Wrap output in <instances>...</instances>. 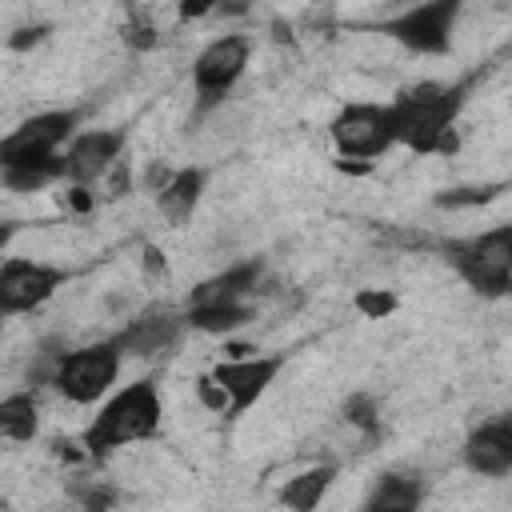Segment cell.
Instances as JSON below:
<instances>
[{"mask_svg": "<svg viewBox=\"0 0 512 512\" xmlns=\"http://www.w3.org/2000/svg\"><path fill=\"white\" fill-rule=\"evenodd\" d=\"M156 432H160V392H156L152 380H136V384H124L92 416L80 444H84L88 456H104V452H116L124 444L152 440Z\"/></svg>", "mask_w": 512, "mask_h": 512, "instance_id": "cell-2", "label": "cell"}, {"mask_svg": "<svg viewBox=\"0 0 512 512\" xmlns=\"http://www.w3.org/2000/svg\"><path fill=\"white\" fill-rule=\"evenodd\" d=\"M256 280H260V264L256 260L232 264L228 272H220V276L204 280L200 288H192L184 320L192 328H204V332H232V328H240L252 316L248 296L256 292Z\"/></svg>", "mask_w": 512, "mask_h": 512, "instance_id": "cell-3", "label": "cell"}, {"mask_svg": "<svg viewBox=\"0 0 512 512\" xmlns=\"http://www.w3.org/2000/svg\"><path fill=\"white\" fill-rule=\"evenodd\" d=\"M184 328H188V320H184L180 312L156 308V312L136 316V320H132L120 336H112V340H116L120 356H160V352H168V348L180 344Z\"/></svg>", "mask_w": 512, "mask_h": 512, "instance_id": "cell-13", "label": "cell"}, {"mask_svg": "<svg viewBox=\"0 0 512 512\" xmlns=\"http://www.w3.org/2000/svg\"><path fill=\"white\" fill-rule=\"evenodd\" d=\"M424 480L416 472H384L360 512H420Z\"/></svg>", "mask_w": 512, "mask_h": 512, "instance_id": "cell-15", "label": "cell"}, {"mask_svg": "<svg viewBox=\"0 0 512 512\" xmlns=\"http://www.w3.org/2000/svg\"><path fill=\"white\" fill-rule=\"evenodd\" d=\"M200 188H204V172H200V168H180V172H172V180L156 192V204H160L164 220H168V224H184V220L192 216L196 200H200Z\"/></svg>", "mask_w": 512, "mask_h": 512, "instance_id": "cell-17", "label": "cell"}, {"mask_svg": "<svg viewBox=\"0 0 512 512\" xmlns=\"http://www.w3.org/2000/svg\"><path fill=\"white\" fill-rule=\"evenodd\" d=\"M120 348L116 340H96V344H84V348H72V352H60L56 364H52V376L48 384L72 400V404H96L120 376Z\"/></svg>", "mask_w": 512, "mask_h": 512, "instance_id": "cell-4", "label": "cell"}, {"mask_svg": "<svg viewBox=\"0 0 512 512\" xmlns=\"http://www.w3.org/2000/svg\"><path fill=\"white\" fill-rule=\"evenodd\" d=\"M64 280L68 272L44 260H4L0 264V316L40 308L44 300L56 296V288H64Z\"/></svg>", "mask_w": 512, "mask_h": 512, "instance_id": "cell-9", "label": "cell"}, {"mask_svg": "<svg viewBox=\"0 0 512 512\" xmlns=\"http://www.w3.org/2000/svg\"><path fill=\"white\" fill-rule=\"evenodd\" d=\"M460 104H464V88L460 84L420 80V84L404 88L388 104L392 140L412 148V152H452L456 148L452 120H456Z\"/></svg>", "mask_w": 512, "mask_h": 512, "instance_id": "cell-1", "label": "cell"}, {"mask_svg": "<svg viewBox=\"0 0 512 512\" xmlns=\"http://www.w3.org/2000/svg\"><path fill=\"white\" fill-rule=\"evenodd\" d=\"M124 40H128L132 48H152V44H156V32H152V24H128V28H124Z\"/></svg>", "mask_w": 512, "mask_h": 512, "instance_id": "cell-25", "label": "cell"}, {"mask_svg": "<svg viewBox=\"0 0 512 512\" xmlns=\"http://www.w3.org/2000/svg\"><path fill=\"white\" fill-rule=\"evenodd\" d=\"M464 464L480 476H508L512 472V420L496 416L480 424L464 440Z\"/></svg>", "mask_w": 512, "mask_h": 512, "instance_id": "cell-14", "label": "cell"}, {"mask_svg": "<svg viewBox=\"0 0 512 512\" xmlns=\"http://www.w3.org/2000/svg\"><path fill=\"white\" fill-rule=\"evenodd\" d=\"M492 196V188H456V192H444L436 196L440 208H460V204H484Z\"/></svg>", "mask_w": 512, "mask_h": 512, "instance_id": "cell-22", "label": "cell"}, {"mask_svg": "<svg viewBox=\"0 0 512 512\" xmlns=\"http://www.w3.org/2000/svg\"><path fill=\"white\" fill-rule=\"evenodd\" d=\"M36 424L40 420H36V396L32 392H12L0 400V436L4 440L24 444L36 436Z\"/></svg>", "mask_w": 512, "mask_h": 512, "instance_id": "cell-18", "label": "cell"}, {"mask_svg": "<svg viewBox=\"0 0 512 512\" xmlns=\"http://www.w3.org/2000/svg\"><path fill=\"white\" fill-rule=\"evenodd\" d=\"M124 152V132H108V128H92L68 140L64 156V180H72L76 188L96 184L100 176H108L112 164H120Z\"/></svg>", "mask_w": 512, "mask_h": 512, "instance_id": "cell-12", "label": "cell"}, {"mask_svg": "<svg viewBox=\"0 0 512 512\" xmlns=\"http://www.w3.org/2000/svg\"><path fill=\"white\" fill-rule=\"evenodd\" d=\"M356 308H360L364 316H376V320H380V316H388V312L396 308V300H392L388 292H360V296H356Z\"/></svg>", "mask_w": 512, "mask_h": 512, "instance_id": "cell-23", "label": "cell"}, {"mask_svg": "<svg viewBox=\"0 0 512 512\" xmlns=\"http://www.w3.org/2000/svg\"><path fill=\"white\" fill-rule=\"evenodd\" d=\"M332 480H336V464L304 468L300 476H292V480H284V484H280L276 500H280L288 512H312V508L324 500V492L332 488Z\"/></svg>", "mask_w": 512, "mask_h": 512, "instance_id": "cell-16", "label": "cell"}, {"mask_svg": "<svg viewBox=\"0 0 512 512\" xmlns=\"http://www.w3.org/2000/svg\"><path fill=\"white\" fill-rule=\"evenodd\" d=\"M76 500L84 504V512H108L116 492L108 484H88V488H76Z\"/></svg>", "mask_w": 512, "mask_h": 512, "instance_id": "cell-20", "label": "cell"}, {"mask_svg": "<svg viewBox=\"0 0 512 512\" xmlns=\"http://www.w3.org/2000/svg\"><path fill=\"white\" fill-rule=\"evenodd\" d=\"M456 12H460V4H456V0L416 4V8H404L396 20H388V24H384V32H388V36H396V40H400L404 48H412V52L440 56V52H448Z\"/></svg>", "mask_w": 512, "mask_h": 512, "instance_id": "cell-10", "label": "cell"}, {"mask_svg": "<svg viewBox=\"0 0 512 512\" xmlns=\"http://www.w3.org/2000/svg\"><path fill=\"white\" fill-rule=\"evenodd\" d=\"M332 144L344 160H376L384 156L396 140H392V120H388V104H368V100H356V104H344L332 124Z\"/></svg>", "mask_w": 512, "mask_h": 512, "instance_id": "cell-6", "label": "cell"}, {"mask_svg": "<svg viewBox=\"0 0 512 512\" xmlns=\"http://www.w3.org/2000/svg\"><path fill=\"white\" fill-rule=\"evenodd\" d=\"M452 268L480 292V296H504L512 288V228H488L472 240H452L448 248Z\"/></svg>", "mask_w": 512, "mask_h": 512, "instance_id": "cell-5", "label": "cell"}, {"mask_svg": "<svg viewBox=\"0 0 512 512\" xmlns=\"http://www.w3.org/2000/svg\"><path fill=\"white\" fill-rule=\"evenodd\" d=\"M196 392H200V400H204L212 412H228V396H224V388H220L212 376H200V380H196Z\"/></svg>", "mask_w": 512, "mask_h": 512, "instance_id": "cell-24", "label": "cell"}, {"mask_svg": "<svg viewBox=\"0 0 512 512\" xmlns=\"http://www.w3.org/2000/svg\"><path fill=\"white\" fill-rule=\"evenodd\" d=\"M344 412H348V420L360 424L364 432H376V404H372L368 396H352V400L344 404Z\"/></svg>", "mask_w": 512, "mask_h": 512, "instance_id": "cell-21", "label": "cell"}, {"mask_svg": "<svg viewBox=\"0 0 512 512\" xmlns=\"http://www.w3.org/2000/svg\"><path fill=\"white\" fill-rule=\"evenodd\" d=\"M44 36V28H24L20 36H12V48H28V44H36Z\"/></svg>", "mask_w": 512, "mask_h": 512, "instance_id": "cell-26", "label": "cell"}, {"mask_svg": "<svg viewBox=\"0 0 512 512\" xmlns=\"http://www.w3.org/2000/svg\"><path fill=\"white\" fill-rule=\"evenodd\" d=\"M248 56H252V40L240 36V32H228V36H216L192 64V84H196V96H200V108H212L220 104L232 84L244 76L248 68Z\"/></svg>", "mask_w": 512, "mask_h": 512, "instance_id": "cell-8", "label": "cell"}, {"mask_svg": "<svg viewBox=\"0 0 512 512\" xmlns=\"http://www.w3.org/2000/svg\"><path fill=\"white\" fill-rule=\"evenodd\" d=\"M76 120H80V112H72V108H64V112H40V116L24 120L20 128H12L0 140V168L60 156V148L76 136Z\"/></svg>", "mask_w": 512, "mask_h": 512, "instance_id": "cell-7", "label": "cell"}, {"mask_svg": "<svg viewBox=\"0 0 512 512\" xmlns=\"http://www.w3.org/2000/svg\"><path fill=\"white\" fill-rule=\"evenodd\" d=\"M280 368H284V356H232V360H220L208 376L224 388L228 412L236 416L268 392V384L280 376Z\"/></svg>", "mask_w": 512, "mask_h": 512, "instance_id": "cell-11", "label": "cell"}, {"mask_svg": "<svg viewBox=\"0 0 512 512\" xmlns=\"http://www.w3.org/2000/svg\"><path fill=\"white\" fill-rule=\"evenodd\" d=\"M12 232H16V224H12V220H0V248L12 240Z\"/></svg>", "mask_w": 512, "mask_h": 512, "instance_id": "cell-27", "label": "cell"}, {"mask_svg": "<svg viewBox=\"0 0 512 512\" xmlns=\"http://www.w3.org/2000/svg\"><path fill=\"white\" fill-rule=\"evenodd\" d=\"M0 180H4L12 192H40V188L64 180V156H48V160H32V164L0 168Z\"/></svg>", "mask_w": 512, "mask_h": 512, "instance_id": "cell-19", "label": "cell"}]
</instances>
